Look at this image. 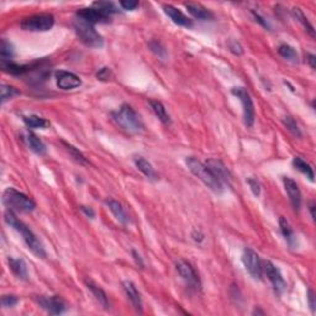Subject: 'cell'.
Wrapping results in <instances>:
<instances>
[{
	"label": "cell",
	"mask_w": 316,
	"mask_h": 316,
	"mask_svg": "<svg viewBox=\"0 0 316 316\" xmlns=\"http://www.w3.org/2000/svg\"><path fill=\"white\" fill-rule=\"evenodd\" d=\"M4 219H5V223L8 224L9 226L15 229V230L20 233L24 242L26 243L29 250H30L33 255L37 256L38 258H46L47 253H46V250L45 247H43L42 242H41V241L37 238V236L30 230V228H28L23 221H20L18 218H16L14 211L8 210V211L5 213V215H4Z\"/></svg>",
	"instance_id": "cell-1"
},
{
	"label": "cell",
	"mask_w": 316,
	"mask_h": 316,
	"mask_svg": "<svg viewBox=\"0 0 316 316\" xmlns=\"http://www.w3.org/2000/svg\"><path fill=\"white\" fill-rule=\"evenodd\" d=\"M114 121L125 131L130 134H137L144 130V124L140 119L139 114L134 110V108L129 104H122L117 112L113 113Z\"/></svg>",
	"instance_id": "cell-2"
},
{
	"label": "cell",
	"mask_w": 316,
	"mask_h": 316,
	"mask_svg": "<svg viewBox=\"0 0 316 316\" xmlns=\"http://www.w3.org/2000/svg\"><path fill=\"white\" fill-rule=\"evenodd\" d=\"M185 163H187L190 172H192L198 179L201 180L209 189H211L215 193H219V194L223 193L224 185L216 179L215 175L211 173V171L207 168V166L205 165V163L200 162L199 160H197L194 157H187Z\"/></svg>",
	"instance_id": "cell-3"
},
{
	"label": "cell",
	"mask_w": 316,
	"mask_h": 316,
	"mask_svg": "<svg viewBox=\"0 0 316 316\" xmlns=\"http://www.w3.org/2000/svg\"><path fill=\"white\" fill-rule=\"evenodd\" d=\"M3 204L8 210L16 213H31L36 207L35 201L15 188H8L3 194Z\"/></svg>",
	"instance_id": "cell-4"
},
{
	"label": "cell",
	"mask_w": 316,
	"mask_h": 316,
	"mask_svg": "<svg viewBox=\"0 0 316 316\" xmlns=\"http://www.w3.org/2000/svg\"><path fill=\"white\" fill-rule=\"evenodd\" d=\"M73 28L81 42H83L88 47L100 48L104 46V38L95 30L93 24L81 18H76L73 21Z\"/></svg>",
	"instance_id": "cell-5"
},
{
	"label": "cell",
	"mask_w": 316,
	"mask_h": 316,
	"mask_svg": "<svg viewBox=\"0 0 316 316\" xmlns=\"http://www.w3.org/2000/svg\"><path fill=\"white\" fill-rule=\"evenodd\" d=\"M54 24L55 16L52 14L42 13L23 19L20 23V28L24 31H30V32H46L52 29Z\"/></svg>",
	"instance_id": "cell-6"
},
{
	"label": "cell",
	"mask_w": 316,
	"mask_h": 316,
	"mask_svg": "<svg viewBox=\"0 0 316 316\" xmlns=\"http://www.w3.org/2000/svg\"><path fill=\"white\" fill-rule=\"evenodd\" d=\"M231 93L241 101L243 108V121L246 126L251 127L255 122V105L251 95L245 88H233Z\"/></svg>",
	"instance_id": "cell-7"
},
{
	"label": "cell",
	"mask_w": 316,
	"mask_h": 316,
	"mask_svg": "<svg viewBox=\"0 0 316 316\" xmlns=\"http://www.w3.org/2000/svg\"><path fill=\"white\" fill-rule=\"evenodd\" d=\"M242 263L245 269L253 279H262L263 266L257 252L251 248H245L242 253Z\"/></svg>",
	"instance_id": "cell-8"
},
{
	"label": "cell",
	"mask_w": 316,
	"mask_h": 316,
	"mask_svg": "<svg viewBox=\"0 0 316 316\" xmlns=\"http://www.w3.org/2000/svg\"><path fill=\"white\" fill-rule=\"evenodd\" d=\"M263 273L266 274L267 278L269 279V282L272 283V287H273V290L276 291V294L281 295L284 290H286V281H284L283 276H282L281 271L274 266L271 260H266L263 263Z\"/></svg>",
	"instance_id": "cell-9"
},
{
	"label": "cell",
	"mask_w": 316,
	"mask_h": 316,
	"mask_svg": "<svg viewBox=\"0 0 316 316\" xmlns=\"http://www.w3.org/2000/svg\"><path fill=\"white\" fill-rule=\"evenodd\" d=\"M36 301H37L41 308L45 309L47 313L52 314V315H59V314H63L67 310V304L64 303L63 299L57 295L36 296Z\"/></svg>",
	"instance_id": "cell-10"
},
{
	"label": "cell",
	"mask_w": 316,
	"mask_h": 316,
	"mask_svg": "<svg viewBox=\"0 0 316 316\" xmlns=\"http://www.w3.org/2000/svg\"><path fill=\"white\" fill-rule=\"evenodd\" d=\"M205 165L207 166V168L211 171V173L215 175V178L221 183V184L230 185L231 179H232V175H231L229 168L226 167V166L224 165L220 160H216V158H210V160L206 161V163H205Z\"/></svg>",
	"instance_id": "cell-11"
},
{
	"label": "cell",
	"mask_w": 316,
	"mask_h": 316,
	"mask_svg": "<svg viewBox=\"0 0 316 316\" xmlns=\"http://www.w3.org/2000/svg\"><path fill=\"white\" fill-rule=\"evenodd\" d=\"M55 78H56L57 86L62 90H72V89L81 86L82 84L81 78L72 72L57 71L55 73Z\"/></svg>",
	"instance_id": "cell-12"
},
{
	"label": "cell",
	"mask_w": 316,
	"mask_h": 316,
	"mask_svg": "<svg viewBox=\"0 0 316 316\" xmlns=\"http://www.w3.org/2000/svg\"><path fill=\"white\" fill-rule=\"evenodd\" d=\"M77 18L83 19V20L93 24V25H95V24H105L110 21L109 15H107V14L103 13V11L99 10V9L94 8V6H91V8L79 9V10L77 11Z\"/></svg>",
	"instance_id": "cell-13"
},
{
	"label": "cell",
	"mask_w": 316,
	"mask_h": 316,
	"mask_svg": "<svg viewBox=\"0 0 316 316\" xmlns=\"http://www.w3.org/2000/svg\"><path fill=\"white\" fill-rule=\"evenodd\" d=\"M175 268H177V272L179 273V276L184 279L188 286L194 287V288H198L200 286L199 278H198L194 268L190 266V263L185 262V260H179L177 263Z\"/></svg>",
	"instance_id": "cell-14"
},
{
	"label": "cell",
	"mask_w": 316,
	"mask_h": 316,
	"mask_svg": "<svg viewBox=\"0 0 316 316\" xmlns=\"http://www.w3.org/2000/svg\"><path fill=\"white\" fill-rule=\"evenodd\" d=\"M283 184L293 207L295 210H299L301 206V192L299 189V185L296 184L295 180L289 177H283Z\"/></svg>",
	"instance_id": "cell-15"
},
{
	"label": "cell",
	"mask_w": 316,
	"mask_h": 316,
	"mask_svg": "<svg viewBox=\"0 0 316 316\" xmlns=\"http://www.w3.org/2000/svg\"><path fill=\"white\" fill-rule=\"evenodd\" d=\"M23 140L26 144V146L33 152V153L38 154V156H45L46 152H47V147L43 144L42 140L38 139V136H36L33 132L26 131L25 134L23 135Z\"/></svg>",
	"instance_id": "cell-16"
},
{
	"label": "cell",
	"mask_w": 316,
	"mask_h": 316,
	"mask_svg": "<svg viewBox=\"0 0 316 316\" xmlns=\"http://www.w3.org/2000/svg\"><path fill=\"white\" fill-rule=\"evenodd\" d=\"M163 11L166 15L171 19L174 24L179 26H185V28H190L193 25L192 20L188 16H185L179 9H177L173 5H165L163 6Z\"/></svg>",
	"instance_id": "cell-17"
},
{
	"label": "cell",
	"mask_w": 316,
	"mask_h": 316,
	"mask_svg": "<svg viewBox=\"0 0 316 316\" xmlns=\"http://www.w3.org/2000/svg\"><path fill=\"white\" fill-rule=\"evenodd\" d=\"M122 288H124V291H125V294H126L127 299L131 301L132 306H134L137 311H140V313H141L142 311V300H141V295H140L136 286H135L131 281H124L122 282Z\"/></svg>",
	"instance_id": "cell-18"
},
{
	"label": "cell",
	"mask_w": 316,
	"mask_h": 316,
	"mask_svg": "<svg viewBox=\"0 0 316 316\" xmlns=\"http://www.w3.org/2000/svg\"><path fill=\"white\" fill-rule=\"evenodd\" d=\"M105 205L108 206V209L112 211L113 215L115 216V219H116L117 221H119L121 225H127V224L130 223V218L129 215L126 214V211H125L124 206H122L121 204H120L117 200H114V199H107L105 200Z\"/></svg>",
	"instance_id": "cell-19"
},
{
	"label": "cell",
	"mask_w": 316,
	"mask_h": 316,
	"mask_svg": "<svg viewBox=\"0 0 316 316\" xmlns=\"http://www.w3.org/2000/svg\"><path fill=\"white\" fill-rule=\"evenodd\" d=\"M8 263L9 268H10V271L13 272V274L16 278L21 279V281H28V267H26V263L24 262V259H21V258L9 257Z\"/></svg>",
	"instance_id": "cell-20"
},
{
	"label": "cell",
	"mask_w": 316,
	"mask_h": 316,
	"mask_svg": "<svg viewBox=\"0 0 316 316\" xmlns=\"http://www.w3.org/2000/svg\"><path fill=\"white\" fill-rule=\"evenodd\" d=\"M134 163H135V166L137 167V170H139L140 172L144 175V177H147L148 179H153V180L158 179V175H157L153 166H152L151 163L146 160V158H144V157H141V156H136V157H134Z\"/></svg>",
	"instance_id": "cell-21"
},
{
	"label": "cell",
	"mask_w": 316,
	"mask_h": 316,
	"mask_svg": "<svg viewBox=\"0 0 316 316\" xmlns=\"http://www.w3.org/2000/svg\"><path fill=\"white\" fill-rule=\"evenodd\" d=\"M279 228H281L282 235L284 236V238H286V241L288 242V245L293 248L296 242V236L295 233H294L293 228L290 226L289 221L287 220L286 218H283V216L279 218Z\"/></svg>",
	"instance_id": "cell-22"
},
{
	"label": "cell",
	"mask_w": 316,
	"mask_h": 316,
	"mask_svg": "<svg viewBox=\"0 0 316 316\" xmlns=\"http://www.w3.org/2000/svg\"><path fill=\"white\" fill-rule=\"evenodd\" d=\"M86 288L91 291V294L94 295V298L98 300V303L103 306L104 309L109 308V301H108V296L105 294V291L100 288V287L96 286L95 283H93L91 281H86Z\"/></svg>",
	"instance_id": "cell-23"
},
{
	"label": "cell",
	"mask_w": 316,
	"mask_h": 316,
	"mask_svg": "<svg viewBox=\"0 0 316 316\" xmlns=\"http://www.w3.org/2000/svg\"><path fill=\"white\" fill-rule=\"evenodd\" d=\"M185 8L188 9L190 15L198 20H209L213 18V14L200 4H185Z\"/></svg>",
	"instance_id": "cell-24"
},
{
	"label": "cell",
	"mask_w": 316,
	"mask_h": 316,
	"mask_svg": "<svg viewBox=\"0 0 316 316\" xmlns=\"http://www.w3.org/2000/svg\"><path fill=\"white\" fill-rule=\"evenodd\" d=\"M23 121L29 129H46L50 127V121L38 115H29V116H23Z\"/></svg>",
	"instance_id": "cell-25"
},
{
	"label": "cell",
	"mask_w": 316,
	"mask_h": 316,
	"mask_svg": "<svg viewBox=\"0 0 316 316\" xmlns=\"http://www.w3.org/2000/svg\"><path fill=\"white\" fill-rule=\"evenodd\" d=\"M293 166L299 171V172L303 173V174L305 175L310 182H314V180H315L314 179V178H315V174H314L313 167H311L308 162H305L303 158H300V157H294Z\"/></svg>",
	"instance_id": "cell-26"
},
{
	"label": "cell",
	"mask_w": 316,
	"mask_h": 316,
	"mask_svg": "<svg viewBox=\"0 0 316 316\" xmlns=\"http://www.w3.org/2000/svg\"><path fill=\"white\" fill-rule=\"evenodd\" d=\"M149 105H151L152 110H153V113L156 114V116L158 117V120H160V121H162L163 124H170L171 117H170V115H168L167 110H166L165 105H163L161 101L151 100L149 101Z\"/></svg>",
	"instance_id": "cell-27"
},
{
	"label": "cell",
	"mask_w": 316,
	"mask_h": 316,
	"mask_svg": "<svg viewBox=\"0 0 316 316\" xmlns=\"http://www.w3.org/2000/svg\"><path fill=\"white\" fill-rule=\"evenodd\" d=\"M278 52L283 58L288 59V61L293 62V63H296L299 59L298 52L295 51V48L291 47L290 45L288 43H282L281 46L278 47Z\"/></svg>",
	"instance_id": "cell-28"
},
{
	"label": "cell",
	"mask_w": 316,
	"mask_h": 316,
	"mask_svg": "<svg viewBox=\"0 0 316 316\" xmlns=\"http://www.w3.org/2000/svg\"><path fill=\"white\" fill-rule=\"evenodd\" d=\"M293 14H294V16L296 18V20H298L299 23H300L301 25L305 28V30L309 32V35H310L311 37H314V36H315V30H314V26L309 23L308 18H306L305 14L303 13V10H301L300 8H294Z\"/></svg>",
	"instance_id": "cell-29"
},
{
	"label": "cell",
	"mask_w": 316,
	"mask_h": 316,
	"mask_svg": "<svg viewBox=\"0 0 316 316\" xmlns=\"http://www.w3.org/2000/svg\"><path fill=\"white\" fill-rule=\"evenodd\" d=\"M0 57H1V63H8L11 62L14 57L13 45L8 40L1 41V50H0Z\"/></svg>",
	"instance_id": "cell-30"
},
{
	"label": "cell",
	"mask_w": 316,
	"mask_h": 316,
	"mask_svg": "<svg viewBox=\"0 0 316 316\" xmlns=\"http://www.w3.org/2000/svg\"><path fill=\"white\" fill-rule=\"evenodd\" d=\"M94 8L99 9V10H101L103 13H105L107 15H112V14H115L119 11V9L116 8V5H115L114 3H112V1H95V3L93 4Z\"/></svg>",
	"instance_id": "cell-31"
},
{
	"label": "cell",
	"mask_w": 316,
	"mask_h": 316,
	"mask_svg": "<svg viewBox=\"0 0 316 316\" xmlns=\"http://www.w3.org/2000/svg\"><path fill=\"white\" fill-rule=\"evenodd\" d=\"M283 124L286 125V127L291 132V134L295 135V136H298V137H301L300 129H299L298 124H296V121L293 119V117L286 116L283 119Z\"/></svg>",
	"instance_id": "cell-32"
},
{
	"label": "cell",
	"mask_w": 316,
	"mask_h": 316,
	"mask_svg": "<svg viewBox=\"0 0 316 316\" xmlns=\"http://www.w3.org/2000/svg\"><path fill=\"white\" fill-rule=\"evenodd\" d=\"M19 91L14 86H8V84H1V103H5L6 100L13 98L14 95H18Z\"/></svg>",
	"instance_id": "cell-33"
},
{
	"label": "cell",
	"mask_w": 316,
	"mask_h": 316,
	"mask_svg": "<svg viewBox=\"0 0 316 316\" xmlns=\"http://www.w3.org/2000/svg\"><path fill=\"white\" fill-rule=\"evenodd\" d=\"M62 144H64V147H66V148H67V151H68L69 153H71V156L73 157V158L77 161V162H78V163H86V157H84L83 154H82L81 152H79L78 149L76 148V147H73V146H72V144H67V142H64V141L62 142Z\"/></svg>",
	"instance_id": "cell-34"
},
{
	"label": "cell",
	"mask_w": 316,
	"mask_h": 316,
	"mask_svg": "<svg viewBox=\"0 0 316 316\" xmlns=\"http://www.w3.org/2000/svg\"><path fill=\"white\" fill-rule=\"evenodd\" d=\"M247 184L250 185L251 190H252V193L256 195V197H258V195L260 194L262 187H260V183L258 182L256 178H247Z\"/></svg>",
	"instance_id": "cell-35"
},
{
	"label": "cell",
	"mask_w": 316,
	"mask_h": 316,
	"mask_svg": "<svg viewBox=\"0 0 316 316\" xmlns=\"http://www.w3.org/2000/svg\"><path fill=\"white\" fill-rule=\"evenodd\" d=\"M19 301V299L14 295H4L1 298V304H3L4 308H11V306L16 305Z\"/></svg>",
	"instance_id": "cell-36"
},
{
	"label": "cell",
	"mask_w": 316,
	"mask_h": 316,
	"mask_svg": "<svg viewBox=\"0 0 316 316\" xmlns=\"http://www.w3.org/2000/svg\"><path fill=\"white\" fill-rule=\"evenodd\" d=\"M229 48H230L231 52L235 55H242L243 54V48L238 41H235V40L230 41V42H229Z\"/></svg>",
	"instance_id": "cell-37"
},
{
	"label": "cell",
	"mask_w": 316,
	"mask_h": 316,
	"mask_svg": "<svg viewBox=\"0 0 316 316\" xmlns=\"http://www.w3.org/2000/svg\"><path fill=\"white\" fill-rule=\"evenodd\" d=\"M110 77H112V71L108 67L99 69L98 73H96V78L100 79V81H109Z\"/></svg>",
	"instance_id": "cell-38"
},
{
	"label": "cell",
	"mask_w": 316,
	"mask_h": 316,
	"mask_svg": "<svg viewBox=\"0 0 316 316\" xmlns=\"http://www.w3.org/2000/svg\"><path fill=\"white\" fill-rule=\"evenodd\" d=\"M120 5H121V8L125 9V10H135V9L139 6V1H135V0H124V1H120Z\"/></svg>",
	"instance_id": "cell-39"
},
{
	"label": "cell",
	"mask_w": 316,
	"mask_h": 316,
	"mask_svg": "<svg viewBox=\"0 0 316 316\" xmlns=\"http://www.w3.org/2000/svg\"><path fill=\"white\" fill-rule=\"evenodd\" d=\"M308 300H309V306H310L311 311H313V313H315V309H316L315 295H314V291L311 290V289H309L308 290Z\"/></svg>",
	"instance_id": "cell-40"
},
{
	"label": "cell",
	"mask_w": 316,
	"mask_h": 316,
	"mask_svg": "<svg viewBox=\"0 0 316 316\" xmlns=\"http://www.w3.org/2000/svg\"><path fill=\"white\" fill-rule=\"evenodd\" d=\"M252 14H253V16H255L256 21H258V23H259L260 25H263V26H264V28H267V29L271 28V26H269V24H268V21H267L266 19L263 18V16H260L259 14L256 13V11H252Z\"/></svg>",
	"instance_id": "cell-41"
},
{
	"label": "cell",
	"mask_w": 316,
	"mask_h": 316,
	"mask_svg": "<svg viewBox=\"0 0 316 316\" xmlns=\"http://www.w3.org/2000/svg\"><path fill=\"white\" fill-rule=\"evenodd\" d=\"M81 210H82V211H83L84 214H86V216H88V218L93 219L94 216H95V211H94V210L91 209V207H88V206H82V207H81Z\"/></svg>",
	"instance_id": "cell-42"
},
{
	"label": "cell",
	"mask_w": 316,
	"mask_h": 316,
	"mask_svg": "<svg viewBox=\"0 0 316 316\" xmlns=\"http://www.w3.org/2000/svg\"><path fill=\"white\" fill-rule=\"evenodd\" d=\"M306 59H308V63L310 64L311 68L315 69L316 68V57H315V55L308 54V55H306Z\"/></svg>",
	"instance_id": "cell-43"
},
{
	"label": "cell",
	"mask_w": 316,
	"mask_h": 316,
	"mask_svg": "<svg viewBox=\"0 0 316 316\" xmlns=\"http://www.w3.org/2000/svg\"><path fill=\"white\" fill-rule=\"evenodd\" d=\"M132 256H134V258H135V260H136L137 264H139L140 267H144V262H142V259H141V256H140L135 250L132 251Z\"/></svg>",
	"instance_id": "cell-44"
},
{
	"label": "cell",
	"mask_w": 316,
	"mask_h": 316,
	"mask_svg": "<svg viewBox=\"0 0 316 316\" xmlns=\"http://www.w3.org/2000/svg\"><path fill=\"white\" fill-rule=\"evenodd\" d=\"M314 209H315V205L310 204V206H309V210H310L311 219H313V220H315V214H314Z\"/></svg>",
	"instance_id": "cell-45"
}]
</instances>
